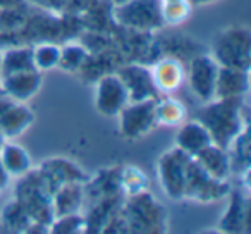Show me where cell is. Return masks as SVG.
<instances>
[{
  "mask_svg": "<svg viewBox=\"0 0 251 234\" xmlns=\"http://www.w3.org/2000/svg\"><path fill=\"white\" fill-rule=\"evenodd\" d=\"M230 186L227 181H220L208 176L195 158H191L188 167V179H186L184 198L195 200L200 203H212L229 196Z\"/></svg>",
  "mask_w": 251,
  "mask_h": 234,
  "instance_id": "8",
  "label": "cell"
},
{
  "mask_svg": "<svg viewBox=\"0 0 251 234\" xmlns=\"http://www.w3.org/2000/svg\"><path fill=\"white\" fill-rule=\"evenodd\" d=\"M88 64V50L83 45L69 43L66 47H60V60L59 67L67 73H77Z\"/></svg>",
  "mask_w": 251,
  "mask_h": 234,
  "instance_id": "28",
  "label": "cell"
},
{
  "mask_svg": "<svg viewBox=\"0 0 251 234\" xmlns=\"http://www.w3.org/2000/svg\"><path fill=\"white\" fill-rule=\"evenodd\" d=\"M160 4H167V2H176V0H158Z\"/></svg>",
  "mask_w": 251,
  "mask_h": 234,
  "instance_id": "35",
  "label": "cell"
},
{
  "mask_svg": "<svg viewBox=\"0 0 251 234\" xmlns=\"http://www.w3.org/2000/svg\"><path fill=\"white\" fill-rule=\"evenodd\" d=\"M193 157L186 155L179 148L165 152L157 162L158 181L164 193L171 200H182L186 191V179H188V167Z\"/></svg>",
  "mask_w": 251,
  "mask_h": 234,
  "instance_id": "6",
  "label": "cell"
},
{
  "mask_svg": "<svg viewBox=\"0 0 251 234\" xmlns=\"http://www.w3.org/2000/svg\"><path fill=\"white\" fill-rule=\"evenodd\" d=\"M151 79L158 93L171 95L177 91L186 81V67L176 57H164L150 67Z\"/></svg>",
  "mask_w": 251,
  "mask_h": 234,
  "instance_id": "12",
  "label": "cell"
},
{
  "mask_svg": "<svg viewBox=\"0 0 251 234\" xmlns=\"http://www.w3.org/2000/svg\"><path fill=\"white\" fill-rule=\"evenodd\" d=\"M212 57L219 66L250 69L251 64V31L246 26H229L215 35Z\"/></svg>",
  "mask_w": 251,
  "mask_h": 234,
  "instance_id": "4",
  "label": "cell"
},
{
  "mask_svg": "<svg viewBox=\"0 0 251 234\" xmlns=\"http://www.w3.org/2000/svg\"><path fill=\"white\" fill-rule=\"evenodd\" d=\"M40 172L47 179L52 191H55L59 186L67 184V182H86L88 178L84 172L77 167L74 162L67 158H50L49 162L40 167Z\"/></svg>",
  "mask_w": 251,
  "mask_h": 234,
  "instance_id": "17",
  "label": "cell"
},
{
  "mask_svg": "<svg viewBox=\"0 0 251 234\" xmlns=\"http://www.w3.org/2000/svg\"><path fill=\"white\" fill-rule=\"evenodd\" d=\"M25 0H0V9H9V7H18L23 5Z\"/></svg>",
  "mask_w": 251,
  "mask_h": 234,
  "instance_id": "32",
  "label": "cell"
},
{
  "mask_svg": "<svg viewBox=\"0 0 251 234\" xmlns=\"http://www.w3.org/2000/svg\"><path fill=\"white\" fill-rule=\"evenodd\" d=\"M244 191L243 189H234V191L230 189L229 191V207H227V212L224 213L222 220L219 224L220 231H224V233H244L250 227V224H248L250 200H248V195Z\"/></svg>",
  "mask_w": 251,
  "mask_h": 234,
  "instance_id": "16",
  "label": "cell"
},
{
  "mask_svg": "<svg viewBox=\"0 0 251 234\" xmlns=\"http://www.w3.org/2000/svg\"><path fill=\"white\" fill-rule=\"evenodd\" d=\"M19 186L16 188V200L25 207L33 222H42L50 227L53 220L52 196L53 191L47 179L38 171H29L21 176Z\"/></svg>",
  "mask_w": 251,
  "mask_h": 234,
  "instance_id": "2",
  "label": "cell"
},
{
  "mask_svg": "<svg viewBox=\"0 0 251 234\" xmlns=\"http://www.w3.org/2000/svg\"><path fill=\"white\" fill-rule=\"evenodd\" d=\"M219 67V62L213 59L212 53L196 55L189 62V69L186 71V79L189 81V86H191L195 97H198L203 104L215 98Z\"/></svg>",
  "mask_w": 251,
  "mask_h": 234,
  "instance_id": "9",
  "label": "cell"
},
{
  "mask_svg": "<svg viewBox=\"0 0 251 234\" xmlns=\"http://www.w3.org/2000/svg\"><path fill=\"white\" fill-rule=\"evenodd\" d=\"M193 4V7L195 5H206V4H213V2H217V0H189Z\"/></svg>",
  "mask_w": 251,
  "mask_h": 234,
  "instance_id": "33",
  "label": "cell"
},
{
  "mask_svg": "<svg viewBox=\"0 0 251 234\" xmlns=\"http://www.w3.org/2000/svg\"><path fill=\"white\" fill-rule=\"evenodd\" d=\"M129 104V93L119 74H105L95 84V107L103 117H117Z\"/></svg>",
  "mask_w": 251,
  "mask_h": 234,
  "instance_id": "10",
  "label": "cell"
},
{
  "mask_svg": "<svg viewBox=\"0 0 251 234\" xmlns=\"http://www.w3.org/2000/svg\"><path fill=\"white\" fill-rule=\"evenodd\" d=\"M36 69L33 64V50L31 47H12L2 52L0 59V78L11 76L23 71ZM38 71V69H36Z\"/></svg>",
  "mask_w": 251,
  "mask_h": 234,
  "instance_id": "22",
  "label": "cell"
},
{
  "mask_svg": "<svg viewBox=\"0 0 251 234\" xmlns=\"http://www.w3.org/2000/svg\"><path fill=\"white\" fill-rule=\"evenodd\" d=\"M0 59H2V52H0Z\"/></svg>",
  "mask_w": 251,
  "mask_h": 234,
  "instance_id": "36",
  "label": "cell"
},
{
  "mask_svg": "<svg viewBox=\"0 0 251 234\" xmlns=\"http://www.w3.org/2000/svg\"><path fill=\"white\" fill-rule=\"evenodd\" d=\"M196 160V164L203 169L208 176L220 181H227L230 171V158L226 148L219 147V145H210L205 150L200 152L196 157H193Z\"/></svg>",
  "mask_w": 251,
  "mask_h": 234,
  "instance_id": "20",
  "label": "cell"
},
{
  "mask_svg": "<svg viewBox=\"0 0 251 234\" xmlns=\"http://www.w3.org/2000/svg\"><path fill=\"white\" fill-rule=\"evenodd\" d=\"M193 11V4L189 0H176V2H167V4H160V12L164 25L169 26H177L182 25L189 19Z\"/></svg>",
  "mask_w": 251,
  "mask_h": 234,
  "instance_id": "29",
  "label": "cell"
},
{
  "mask_svg": "<svg viewBox=\"0 0 251 234\" xmlns=\"http://www.w3.org/2000/svg\"><path fill=\"white\" fill-rule=\"evenodd\" d=\"M112 16L119 25L138 31H153L164 26L158 0H126L114 5Z\"/></svg>",
  "mask_w": 251,
  "mask_h": 234,
  "instance_id": "5",
  "label": "cell"
},
{
  "mask_svg": "<svg viewBox=\"0 0 251 234\" xmlns=\"http://www.w3.org/2000/svg\"><path fill=\"white\" fill-rule=\"evenodd\" d=\"M9 182H11V176H9V172L5 171L4 164H2V160H0V191L4 188H7Z\"/></svg>",
  "mask_w": 251,
  "mask_h": 234,
  "instance_id": "31",
  "label": "cell"
},
{
  "mask_svg": "<svg viewBox=\"0 0 251 234\" xmlns=\"http://www.w3.org/2000/svg\"><path fill=\"white\" fill-rule=\"evenodd\" d=\"M147 174L136 165H126L119 171V186L121 191H124L127 196H136L140 193H145L148 189Z\"/></svg>",
  "mask_w": 251,
  "mask_h": 234,
  "instance_id": "26",
  "label": "cell"
},
{
  "mask_svg": "<svg viewBox=\"0 0 251 234\" xmlns=\"http://www.w3.org/2000/svg\"><path fill=\"white\" fill-rule=\"evenodd\" d=\"M176 148L184 152L189 157H196L201 150L213 145V140L210 136L208 130L200 123L198 119L188 121L179 126L177 134H176Z\"/></svg>",
  "mask_w": 251,
  "mask_h": 234,
  "instance_id": "15",
  "label": "cell"
},
{
  "mask_svg": "<svg viewBox=\"0 0 251 234\" xmlns=\"http://www.w3.org/2000/svg\"><path fill=\"white\" fill-rule=\"evenodd\" d=\"M155 100H140L129 102L119 112V131L127 140H138L141 136L150 134L157 124L155 117Z\"/></svg>",
  "mask_w": 251,
  "mask_h": 234,
  "instance_id": "7",
  "label": "cell"
},
{
  "mask_svg": "<svg viewBox=\"0 0 251 234\" xmlns=\"http://www.w3.org/2000/svg\"><path fill=\"white\" fill-rule=\"evenodd\" d=\"M117 74L129 93V102L158 98V91L151 79L150 67L141 66V64H127V66L121 67Z\"/></svg>",
  "mask_w": 251,
  "mask_h": 234,
  "instance_id": "11",
  "label": "cell"
},
{
  "mask_svg": "<svg viewBox=\"0 0 251 234\" xmlns=\"http://www.w3.org/2000/svg\"><path fill=\"white\" fill-rule=\"evenodd\" d=\"M0 160L11 178H21L31 171V157L26 148L12 141H4L0 147Z\"/></svg>",
  "mask_w": 251,
  "mask_h": 234,
  "instance_id": "21",
  "label": "cell"
},
{
  "mask_svg": "<svg viewBox=\"0 0 251 234\" xmlns=\"http://www.w3.org/2000/svg\"><path fill=\"white\" fill-rule=\"evenodd\" d=\"M42 73L36 69L23 71L11 76L0 78V86L7 93L9 98L16 102H28L33 98L42 88Z\"/></svg>",
  "mask_w": 251,
  "mask_h": 234,
  "instance_id": "14",
  "label": "cell"
},
{
  "mask_svg": "<svg viewBox=\"0 0 251 234\" xmlns=\"http://www.w3.org/2000/svg\"><path fill=\"white\" fill-rule=\"evenodd\" d=\"M4 141H5V138L2 136V133H0V147H2V145H4Z\"/></svg>",
  "mask_w": 251,
  "mask_h": 234,
  "instance_id": "34",
  "label": "cell"
},
{
  "mask_svg": "<svg viewBox=\"0 0 251 234\" xmlns=\"http://www.w3.org/2000/svg\"><path fill=\"white\" fill-rule=\"evenodd\" d=\"M126 222L127 233H162L167 231V213L165 208L150 195L140 193L129 196V202L119 208Z\"/></svg>",
  "mask_w": 251,
  "mask_h": 234,
  "instance_id": "3",
  "label": "cell"
},
{
  "mask_svg": "<svg viewBox=\"0 0 251 234\" xmlns=\"http://www.w3.org/2000/svg\"><path fill=\"white\" fill-rule=\"evenodd\" d=\"M33 50V64L40 73L52 71L59 67L60 60V47L52 42H42L38 45L31 47Z\"/></svg>",
  "mask_w": 251,
  "mask_h": 234,
  "instance_id": "27",
  "label": "cell"
},
{
  "mask_svg": "<svg viewBox=\"0 0 251 234\" xmlns=\"http://www.w3.org/2000/svg\"><path fill=\"white\" fill-rule=\"evenodd\" d=\"M31 217L25 210V207L18 202L12 200L4 210H2V217H0V229L4 227L5 231H12V233H26L31 224Z\"/></svg>",
  "mask_w": 251,
  "mask_h": 234,
  "instance_id": "25",
  "label": "cell"
},
{
  "mask_svg": "<svg viewBox=\"0 0 251 234\" xmlns=\"http://www.w3.org/2000/svg\"><path fill=\"white\" fill-rule=\"evenodd\" d=\"M250 91V69L237 67H219L215 84V98L246 97Z\"/></svg>",
  "mask_w": 251,
  "mask_h": 234,
  "instance_id": "18",
  "label": "cell"
},
{
  "mask_svg": "<svg viewBox=\"0 0 251 234\" xmlns=\"http://www.w3.org/2000/svg\"><path fill=\"white\" fill-rule=\"evenodd\" d=\"M50 233L59 234H76V233H88L86 219L79 212L59 215L50 224Z\"/></svg>",
  "mask_w": 251,
  "mask_h": 234,
  "instance_id": "30",
  "label": "cell"
},
{
  "mask_svg": "<svg viewBox=\"0 0 251 234\" xmlns=\"http://www.w3.org/2000/svg\"><path fill=\"white\" fill-rule=\"evenodd\" d=\"M35 114L26 105V102L11 100V104L0 114V133L5 140H14L28 131V128H31Z\"/></svg>",
  "mask_w": 251,
  "mask_h": 234,
  "instance_id": "13",
  "label": "cell"
},
{
  "mask_svg": "<svg viewBox=\"0 0 251 234\" xmlns=\"http://www.w3.org/2000/svg\"><path fill=\"white\" fill-rule=\"evenodd\" d=\"M84 198H86V186H84V182H67V184L59 186L53 191L52 196L53 215L59 217L66 215V213L79 212Z\"/></svg>",
  "mask_w": 251,
  "mask_h": 234,
  "instance_id": "19",
  "label": "cell"
},
{
  "mask_svg": "<svg viewBox=\"0 0 251 234\" xmlns=\"http://www.w3.org/2000/svg\"><path fill=\"white\" fill-rule=\"evenodd\" d=\"M155 117H157V124L179 128L188 119V110L184 104L167 95V97H158L155 100Z\"/></svg>",
  "mask_w": 251,
  "mask_h": 234,
  "instance_id": "23",
  "label": "cell"
},
{
  "mask_svg": "<svg viewBox=\"0 0 251 234\" xmlns=\"http://www.w3.org/2000/svg\"><path fill=\"white\" fill-rule=\"evenodd\" d=\"M230 158V171L239 176L250 174V126L244 128L227 148Z\"/></svg>",
  "mask_w": 251,
  "mask_h": 234,
  "instance_id": "24",
  "label": "cell"
},
{
  "mask_svg": "<svg viewBox=\"0 0 251 234\" xmlns=\"http://www.w3.org/2000/svg\"><path fill=\"white\" fill-rule=\"evenodd\" d=\"M208 130L213 143L229 148L234 138L248 128L244 97L213 98L198 108L196 117Z\"/></svg>",
  "mask_w": 251,
  "mask_h": 234,
  "instance_id": "1",
  "label": "cell"
}]
</instances>
